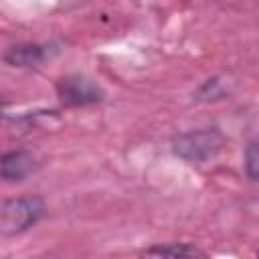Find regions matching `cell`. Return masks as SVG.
Segmentation results:
<instances>
[{
    "label": "cell",
    "instance_id": "1",
    "mask_svg": "<svg viewBox=\"0 0 259 259\" xmlns=\"http://www.w3.org/2000/svg\"><path fill=\"white\" fill-rule=\"evenodd\" d=\"M45 200L36 194L16 196L2 202L0 208V233L4 237L18 235L30 227H34L45 217Z\"/></svg>",
    "mask_w": 259,
    "mask_h": 259
},
{
    "label": "cell",
    "instance_id": "2",
    "mask_svg": "<svg viewBox=\"0 0 259 259\" xmlns=\"http://www.w3.org/2000/svg\"><path fill=\"white\" fill-rule=\"evenodd\" d=\"M223 136L217 130H196L180 134L172 140V152L186 162H206L223 148Z\"/></svg>",
    "mask_w": 259,
    "mask_h": 259
},
{
    "label": "cell",
    "instance_id": "3",
    "mask_svg": "<svg viewBox=\"0 0 259 259\" xmlns=\"http://www.w3.org/2000/svg\"><path fill=\"white\" fill-rule=\"evenodd\" d=\"M57 95L69 107H83L101 101V87L85 75H67L57 81Z\"/></svg>",
    "mask_w": 259,
    "mask_h": 259
},
{
    "label": "cell",
    "instance_id": "4",
    "mask_svg": "<svg viewBox=\"0 0 259 259\" xmlns=\"http://www.w3.org/2000/svg\"><path fill=\"white\" fill-rule=\"evenodd\" d=\"M57 53L55 45L18 42L4 51V63L10 67H36Z\"/></svg>",
    "mask_w": 259,
    "mask_h": 259
},
{
    "label": "cell",
    "instance_id": "5",
    "mask_svg": "<svg viewBox=\"0 0 259 259\" xmlns=\"http://www.w3.org/2000/svg\"><path fill=\"white\" fill-rule=\"evenodd\" d=\"M34 156L26 150H12L6 152L0 160V174L6 182L24 180L34 170Z\"/></svg>",
    "mask_w": 259,
    "mask_h": 259
},
{
    "label": "cell",
    "instance_id": "6",
    "mask_svg": "<svg viewBox=\"0 0 259 259\" xmlns=\"http://www.w3.org/2000/svg\"><path fill=\"white\" fill-rule=\"evenodd\" d=\"M148 259H204L202 251L188 243H170V245H156L146 251Z\"/></svg>",
    "mask_w": 259,
    "mask_h": 259
},
{
    "label": "cell",
    "instance_id": "7",
    "mask_svg": "<svg viewBox=\"0 0 259 259\" xmlns=\"http://www.w3.org/2000/svg\"><path fill=\"white\" fill-rule=\"evenodd\" d=\"M245 172L251 180H259V140L251 142L245 150Z\"/></svg>",
    "mask_w": 259,
    "mask_h": 259
},
{
    "label": "cell",
    "instance_id": "8",
    "mask_svg": "<svg viewBox=\"0 0 259 259\" xmlns=\"http://www.w3.org/2000/svg\"><path fill=\"white\" fill-rule=\"evenodd\" d=\"M257 259H259V249H257Z\"/></svg>",
    "mask_w": 259,
    "mask_h": 259
}]
</instances>
